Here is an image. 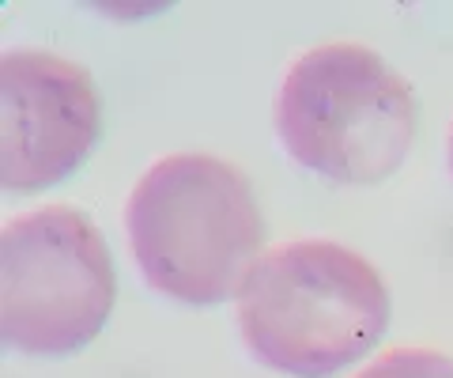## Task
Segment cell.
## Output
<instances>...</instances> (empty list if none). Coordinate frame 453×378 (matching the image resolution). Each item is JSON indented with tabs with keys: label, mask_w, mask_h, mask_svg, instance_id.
I'll list each match as a JSON object with an SVG mask.
<instances>
[{
	"label": "cell",
	"mask_w": 453,
	"mask_h": 378,
	"mask_svg": "<svg viewBox=\"0 0 453 378\" xmlns=\"http://www.w3.org/2000/svg\"><path fill=\"white\" fill-rule=\"evenodd\" d=\"M446 148H449V171H453V125H449V144Z\"/></svg>",
	"instance_id": "obj_7"
},
{
	"label": "cell",
	"mask_w": 453,
	"mask_h": 378,
	"mask_svg": "<svg viewBox=\"0 0 453 378\" xmlns=\"http://www.w3.org/2000/svg\"><path fill=\"white\" fill-rule=\"evenodd\" d=\"M416 133V88L371 46L325 42L283 73L276 136L295 163L321 178L378 186L404 166Z\"/></svg>",
	"instance_id": "obj_3"
},
{
	"label": "cell",
	"mask_w": 453,
	"mask_h": 378,
	"mask_svg": "<svg viewBox=\"0 0 453 378\" xmlns=\"http://www.w3.org/2000/svg\"><path fill=\"white\" fill-rule=\"evenodd\" d=\"M351 378H453V356L438 348H389Z\"/></svg>",
	"instance_id": "obj_6"
},
{
	"label": "cell",
	"mask_w": 453,
	"mask_h": 378,
	"mask_svg": "<svg viewBox=\"0 0 453 378\" xmlns=\"http://www.w3.org/2000/svg\"><path fill=\"white\" fill-rule=\"evenodd\" d=\"M125 239L140 276L178 306H223L265 254L253 181L208 151H174L136 178Z\"/></svg>",
	"instance_id": "obj_1"
},
{
	"label": "cell",
	"mask_w": 453,
	"mask_h": 378,
	"mask_svg": "<svg viewBox=\"0 0 453 378\" xmlns=\"http://www.w3.org/2000/svg\"><path fill=\"white\" fill-rule=\"evenodd\" d=\"M238 333L261 367L288 378H333L386 337V276L336 239L268 246L234 296Z\"/></svg>",
	"instance_id": "obj_2"
},
{
	"label": "cell",
	"mask_w": 453,
	"mask_h": 378,
	"mask_svg": "<svg viewBox=\"0 0 453 378\" xmlns=\"http://www.w3.org/2000/svg\"><path fill=\"white\" fill-rule=\"evenodd\" d=\"M103 136L95 76L50 50H8L0 61V186L42 193L68 181Z\"/></svg>",
	"instance_id": "obj_5"
},
{
	"label": "cell",
	"mask_w": 453,
	"mask_h": 378,
	"mask_svg": "<svg viewBox=\"0 0 453 378\" xmlns=\"http://www.w3.org/2000/svg\"><path fill=\"white\" fill-rule=\"evenodd\" d=\"M118 273L103 231L73 204H46L0 231V337L38 359L83 352L106 329Z\"/></svg>",
	"instance_id": "obj_4"
}]
</instances>
